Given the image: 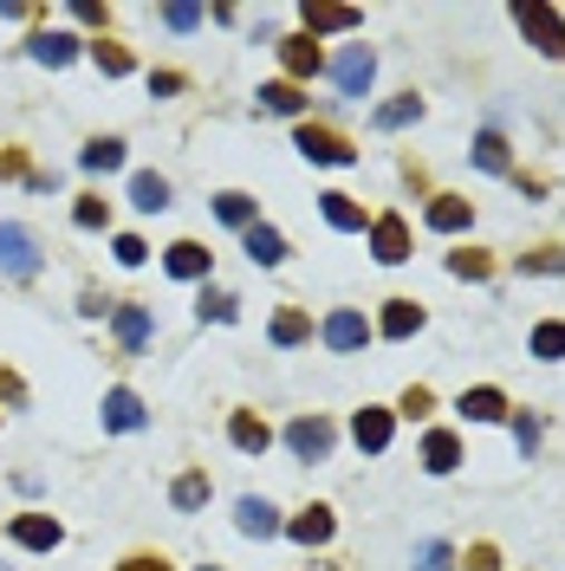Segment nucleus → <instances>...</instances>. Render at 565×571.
I'll list each match as a JSON object with an SVG mask.
<instances>
[{
	"label": "nucleus",
	"instance_id": "nucleus-1",
	"mask_svg": "<svg viewBox=\"0 0 565 571\" xmlns=\"http://www.w3.org/2000/svg\"><path fill=\"white\" fill-rule=\"evenodd\" d=\"M514 27H520L546 59H565V20L546 7V0H520V7H514Z\"/></svg>",
	"mask_w": 565,
	"mask_h": 571
},
{
	"label": "nucleus",
	"instance_id": "nucleus-2",
	"mask_svg": "<svg viewBox=\"0 0 565 571\" xmlns=\"http://www.w3.org/2000/svg\"><path fill=\"white\" fill-rule=\"evenodd\" d=\"M0 273L7 279H33L39 273V240L20 221H0Z\"/></svg>",
	"mask_w": 565,
	"mask_h": 571
},
{
	"label": "nucleus",
	"instance_id": "nucleus-3",
	"mask_svg": "<svg viewBox=\"0 0 565 571\" xmlns=\"http://www.w3.org/2000/svg\"><path fill=\"white\" fill-rule=\"evenodd\" d=\"M377 78V52L371 46H344L339 59H332V85H339V98H364Z\"/></svg>",
	"mask_w": 565,
	"mask_h": 571
},
{
	"label": "nucleus",
	"instance_id": "nucleus-4",
	"mask_svg": "<svg viewBox=\"0 0 565 571\" xmlns=\"http://www.w3.org/2000/svg\"><path fill=\"white\" fill-rule=\"evenodd\" d=\"M293 144H300V156H305V163H319V169H344V163L358 156L339 130H325V124H300V137H293Z\"/></svg>",
	"mask_w": 565,
	"mask_h": 571
},
{
	"label": "nucleus",
	"instance_id": "nucleus-5",
	"mask_svg": "<svg viewBox=\"0 0 565 571\" xmlns=\"http://www.w3.org/2000/svg\"><path fill=\"white\" fill-rule=\"evenodd\" d=\"M332 442H339V429H332L325 416H293L286 422V449H293L300 461H325Z\"/></svg>",
	"mask_w": 565,
	"mask_h": 571
},
{
	"label": "nucleus",
	"instance_id": "nucleus-6",
	"mask_svg": "<svg viewBox=\"0 0 565 571\" xmlns=\"http://www.w3.org/2000/svg\"><path fill=\"white\" fill-rule=\"evenodd\" d=\"M7 539H13V545H27V552H52V545H66V526H59L52 513H13Z\"/></svg>",
	"mask_w": 565,
	"mask_h": 571
},
{
	"label": "nucleus",
	"instance_id": "nucleus-7",
	"mask_svg": "<svg viewBox=\"0 0 565 571\" xmlns=\"http://www.w3.org/2000/svg\"><path fill=\"white\" fill-rule=\"evenodd\" d=\"M371 254L383 267H403L410 260V221L403 215H377L371 221Z\"/></svg>",
	"mask_w": 565,
	"mask_h": 571
},
{
	"label": "nucleus",
	"instance_id": "nucleus-8",
	"mask_svg": "<svg viewBox=\"0 0 565 571\" xmlns=\"http://www.w3.org/2000/svg\"><path fill=\"white\" fill-rule=\"evenodd\" d=\"M351 435H358V449H364V455H383V449H390V435H397V416H390V410H377V403H364V410L351 416Z\"/></svg>",
	"mask_w": 565,
	"mask_h": 571
},
{
	"label": "nucleus",
	"instance_id": "nucleus-9",
	"mask_svg": "<svg viewBox=\"0 0 565 571\" xmlns=\"http://www.w3.org/2000/svg\"><path fill=\"white\" fill-rule=\"evenodd\" d=\"M280 66H286V85H305V78H319V39L312 33H293V39H280Z\"/></svg>",
	"mask_w": 565,
	"mask_h": 571
},
{
	"label": "nucleus",
	"instance_id": "nucleus-10",
	"mask_svg": "<svg viewBox=\"0 0 565 571\" xmlns=\"http://www.w3.org/2000/svg\"><path fill=\"white\" fill-rule=\"evenodd\" d=\"M111 332L124 351H144L156 332V318H150V305H111Z\"/></svg>",
	"mask_w": 565,
	"mask_h": 571
},
{
	"label": "nucleus",
	"instance_id": "nucleus-11",
	"mask_svg": "<svg viewBox=\"0 0 565 571\" xmlns=\"http://www.w3.org/2000/svg\"><path fill=\"white\" fill-rule=\"evenodd\" d=\"M300 20H305V33L319 39V33H351L358 27V7H332V0H305L300 7Z\"/></svg>",
	"mask_w": 565,
	"mask_h": 571
},
{
	"label": "nucleus",
	"instance_id": "nucleus-12",
	"mask_svg": "<svg viewBox=\"0 0 565 571\" xmlns=\"http://www.w3.org/2000/svg\"><path fill=\"white\" fill-rule=\"evenodd\" d=\"M227 442H234L241 455H266V449H273V429H266L254 410H234V416H227Z\"/></svg>",
	"mask_w": 565,
	"mask_h": 571
},
{
	"label": "nucleus",
	"instance_id": "nucleus-13",
	"mask_svg": "<svg viewBox=\"0 0 565 571\" xmlns=\"http://www.w3.org/2000/svg\"><path fill=\"white\" fill-rule=\"evenodd\" d=\"M234 526H241V533H247V539H273V533H280V526H286V520L273 513V500L247 494V500H241V506H234Z\"/></svg>",
	"mask_w": 565,
	"mask_h": 571
},
{
	"label": "nucleus",
	"instance_id": "nucleus-14",
	"mask_svg": "<svg viewBox=\"0 0 565 571\" xmlns=\"http://www.w3.org/2000/svg\"><path fill=\"white\" fill-rule=\"evenodd\" d=\"M325 344H332V351H364V344H371V318H364V312H332V318H325Z\"/></svg>",
	"mask_w": 565,
	"mask_h": 571
},
{
	"label": "nucleus",
	"instance_id": "nucleus-15",
	"mask_svg": "<svg viewBox=\"0 0 565 571\" xmlns=\"http://www.w3.org/2000/svg\"><path fill=\"white\" fill-rule=\"evenodd\" d=\"M144 422H150V410H144L137 390H111V396H105V429L130 435V429H144Z\"/></svg>",
	"mask_w": 565,
	"mask_h": 571
},
{
	"label": "nucleus",
	"instance_id": "nucleus-16",
	"mask_svg": "<svg viewBox=\"0 0 565 571\" xmlns=\"http://www.w3.org/2000/svg\"><path fill=\"white\" fill-rule=\"evenodd\" d=\"M422 221L436 234H461L468 221H475V201H461V195H436L429 208H422Z\"/></svg>",
	"mask_w": 565,
	"mask_h": 571
},
{
	"label": "nucleus",
	"instance_id": "nucleus-17",
	"mask_svg": "<svg viewBox=\"0 0 565 571\" xmlns=\"http://www.w3.org/2000/svg\"><path fill=\"white\" fill-rule=\"evenodd\" d=\"M163 267L176 273V279H208V267H215V254H208L202 240H176V247L163 254Z\"/></svg>",
	"mask_w": 565,
	"mask_h": 571
},
{
	"label": "nucleus",
	"instance_id": "nucleus-18",
	"mask_svg": "<svg viewBox=\"0 0 565 571\" xmlns=\"http://www.w3.org/2000/svg\"><path fill=\"white\" fill-rule=\"evenodd\" d=\"M241 247H247L254 267H280L286 260V240H280V228H266V221H254V228L241 234Z\"/></svg>",
	"mask_w": 565,
	"mask_h": 571
},
{
	"label": "nucleus",
	"instance_id": "nucleus-19",
	"mask_svg": "<svg viewBox=\"0 0 565 571\" xmlns=\"http://www.w3.org/2000/svg\"><path fill=\"white\" fill-rule=\"evenodd\" d=\"M319 208H325V221H332L339 234H364V228H371V215H364V208H358V201H351L344 189L319 195Z\"/></svg>",
	"mask_w": 565,
	"mask_h": 571
},
{
	"label": "nucleus",
	"instance_id": "nucleus-20",
	"mask_svg": "<svg viewBox=\"0 0 565 571\" xmlns=\"http://www.w3.org/2000/svg\"><path fill=\"white\" fill-rule=\"evenodd\" d=\"M377 332H383V338H416V332H422V305L416 299H390L383 305V318H377Z\"/></svg>",
	"mask_w": 565,
	"mask_h": 571
},
{
	"label": "nucleus",
	"instance_id": "nucleus-21",
	"mask_svg": "<svg viewBox=\"0 0 565 571\" xmlns=\"http://www.w3.org/2000/svg\"><path fill=\"white\" fill-rule=\"evenodd\" d=\"M455 410H461L468 422H500V416H507V396H500L494 383H481V390H461V403H455Z\"/></svg>",
	"mask_w": 565,
	"mask_h": 571
},
{
	"label": "nucleus",
	"instance_id": "nucleus-22",
	"mask_svg": "<svg viewBox=\"0 0 565 571\" xmlns=\"http://www.w3.org/2000/svg\"><path fill=\"white\" fill-rule=\"evenodd\" d=\"M332 526H339V520H332V506H305V513H293V520H286V533L300 539V545H325V539H332Z\"/></svg>",
	"mask_w": 565,
	"mask_h": 571
},
{
	"label": "nucleus",
	"instance_id": "nucleus-23",
	"mask_svg": "<svg viewBox=\"0 0 565 571\" xmlns=\"http://www.w3.org/2000/svg\"><path fill=\"white\" fill-rule=\"evenodd\" d=\"M78 169H85V176H111V169H124V144H117V137H91V144L78 150Z\"/></svg>",
	"mask_w": 565,
	"mask_h": 571
},
{
	"label": "nucleus",
	"instance_id": "nucleus-24",
	"mask_svg": "<svg viewBox=\"0 0 565 571\" xmlns=\"http://www.w3.org/2000/svg\"><path fill=\"white\" fill-rule=\"evenodd\" d=\"M78 46H85V39H72V33H33L27 39V52H33L39 66H72Z\"/></svg>",
	"mask_w": 565,
	"mask_h": 571
},
{
	"label": "nucleus",
	"instance_id": "nucleus-25",
	"mask_svg": "<svg viewBox=\"0 0 565 571\" xmlns=\"http://www.w3.org/2000/svg\"><path fill=\"white\" fill-rule=\"evenodd\" d=\"M130 208H137V215H163V208H169V183H163L156 169L130 176Z\"/></svg>",
	"mask_w": 565,
	"mask_h": 571
},
{
	"label": "nucleus",
	"instance_id": "nucleus-26",
	"mask_svg": "<svg viewBox=\"0 0 565 571\" xmlns=\"http://www.w3.org/2000/svg\"><path fill=\"white\" fill-rule=\"evenodd\" d=\"M215 221H227V228H254L261 221V201L254 195H241V189H227V195H215Z\"/></svg>",
	"mask_w": 565,
	"mask_h": 571
},
{
	"label": "nucleus",
	"instance_id": "nucleus-27",
	"mask_svg": "<svg viewBox=\"0 0 565 571\" xmlns=\"http://www.w3.org/2000/svg\"><path fill=\"white\" fill-rule=\"evenodd\" d=\"M261 111H273V117H300V111H305V85H286V78L261 85Z\"/></svg>",
	"mask_w": 565,
	"mask_h": 571
},
{
	"label": "nucleus",
	"instance_id": "nucleus-28",
	"mask_svg": "<svg viewBox=\"0 0 565 571\" xmlns=\"http://www.w3.org/2000/svg\"><path fill=\"white\" fill-rule=\"evenodd\" d=\"M455 461H461V442H455L449 429H436V435L422 442V467H429V474H455Z\"/></svg>",
	"mask_w": 565,
	"mask_h": 571
},
{
	"label": "nucleus",
	"instance_id": "nucleus-29",
	"mask_svg": "<svg viewBox=\"0 0 565 571\" xmlns=\"http://www.w3.org/2000/svg\"><path fill=\"white\" fill-rule=\"evenodd\" d=\"M169 506H176V513H202V506H208V474H202V467H188L183 481L169 488Z\"/></svg>",
	"mask_w": 565,
	"mask_h": 571
},
{
	"label": "nucleus",
	"instance_id": "nucleus-30",
	"mask_svg": "<svg viewBox=\"0 0 565 571\" xmlns=\"http://www.w3.org/2000/svg\"><path fill=\"white\" fill-rule=\"evenodd\" d=\"M305 338H312V318H305L300 305L273 312V344H280V351H293V344H305Z\"/></svg>",
	"mask_w": 565,
	"mask_h": 571
},
{
	"label": "nucleus",
	"instance_id": "nucleus-31",
	"mask_svg": "<svg viewBox=\"0 0 565 571\" xmlns=\"http://www.w3.org/2000/svg\"><path fill=\"white\" fill-rule=\"evenodd\" d=\"M234 293H215V286H202V299H195V318H202V325H208V318H215V325H234V318H241V312H234Z\"/></svg>",
	"mask_w": 565,
	"mask_h": 571
},
{
	"label": "nucleus",
	"instance_id": "nucleus-32",
	"mask_svg": "<svg viewBox=\"0 0 565 571\" xmlns=\"http://www.w3.org/2000/svg\"><path fill=\"white\" fill-rule=\"evenodd\" d=\"M416 117H422V98H416V91H403V98H390L371 124H377V130H403V124H416Z\"/></svg>",
	"mask_w": 565,
	"mask_h": 571
},
{
	"label": "nucleus",
	"instance_id": "nucleus-33",
	"mask_svg": "<svg viewBox=\"0 0 565 571\" xmlns=\"http://www.w3.org/2000/svg\"><path fill=\"white\" fill-rule=\"evenodd\" d=\"M533 357H546V364H559V357H565V318L533 325Z\"/></svg>",
	"mask_w": 565,
	"mask_h": 571
},
{
	"label": "nucleus",
	"instance_id": "nucleus-34",
	"mask_svg": "<svg viewBox=\"0 0 565 571\" xmlns=\"http://www.w3.org/2000/svg\"><path fill=\"white\" fill-rule=\"evenodd\" d=\"M91 66H98L105 78H124L130 72V52H124L117 39H91Z\"/></svg>",
	"mask_w": 565,
	"mask_h": 571
},
{
	"label": "nucleus",
	"instance_id": "nucleus-35",
	"mask_svg": "<svg viewBox=\"0 0 565 571\" xmlns=\"http://www.w3.org/2000/svg\"><path fill=\"white\" fill-rule=\"evenodd\" d=\"M475 163H481L488 176H507V144H500V130H481V137H475Z\"/></svg>",
	"mask_w": 565,
	"mask_h": 571
},
{
	"label": "nucleus",
	"instance_id": "nucleus-36",
	"mask_svg": "<svg viewBox=\"0 0 565 571\" xmlns=\"http://www.w3.org/2000/svg\"><path fill=\"white\" fill-rule=\"evenodd\" d=\"M72 221H78V228H85V234H98V228H105V221H111V201H105V195H78Z\"/></svg>",
	"mask_w": 565,
	"mask_h": 571
},
{
	"label": "nucleus",
	"instance_id": "nucleus-37",
	"mask_svg": "<svg viewBox=\"0 0 565 571\" xmlns=\"http://www.w3.org/2000/svg\"><path fill=\"white\" fill-rule=\"evenodd\" d=\"M202 13H208V7H195V0H176V7H163V27H169V33H188V27H202Z\"/></svg>",
	"mask_w": 565,
	"mask_h": 571
},
{
	"label": "nucleus",
	"instance_id": "nucleus-38",
	"mask_svg": "<svg viewBox=\"0 0 565 571\" xmlns=\"http://www.w3.org/2000/svg\"><path fill=\"white\" fill-rule=\"evenodd\" d=\"M449 273H455V279H488L494 260H488V254H468V247H461V254H449Z\"/></svg>",
	"mask_w": 565,
	"mask_h": 571
},
{
	"label": "nucleus",
	"instance_id": "nucleus-39",
	"mask_svg": "<svg viewBox=\"0 0 565 571\" xmlns=\"http://www.w3.org/2000/svg\"><path fill=\"white\" fill-rule=\"evenodd\" d=\"M416 571H455V552L442 545V539H429V545L416 552Z\"/></svg>",
	"mask_w": 565,
	"mask_h": 571
},
{
	"label": "nucleus",
	"instance_id": "nucleus-40",
	"mask_svg": "<svg viewBox=\"0 0 565 571\" xmlns=\"http://www.w3.org/2000/svg\"><path fill=\"white\" fill-rule=\"evenodd\" d=\"M520 273H565L559 247H539V254H520Z\"/></svg>",
	"mask_w": 565,
	"mask_h": 571
},
{
	"label": "nucleus",
	"instance_id": "nucleus-41",
	"mask_svg": "<svg viewBox=\"0 0 565 571\" xmlns=\"http://www.w3.org/2000/svg\"><path fill=\"white\" fill-rule=\"evenodd\" d=\"M117 267H144V260H150V247H144V240H137V234H117Z\"/></svg>",
	"mask_w": 565,
	"mask_h": 571
},
{
	"label": "nucleus",
	"instance_id": "nucleus-42",
	"mask_svg": "<svg viewBox=\"0 0 565 571\" xmlns=\"http://www.w3.org/2000/svg\"><path fill=\"white\" fill-rule=\"evenodd\" d=\"M514 442H520V455H533V449H539V416H533V410H520V416H514Z\"/></svg>",
	"mask_w": 565,
	"mask_h": 571
},
{
	"label": "nucleus",
	"instance_id": "nucleus-43",
	"mask_svg": "<svg viewBox=\"0 0 565 571\" xmlns=\"http://www.w3.org/2000/svg\"><path fill=\"white\" fill-rule=\"evenodd\" d=\"M429 410H436V396H429L422 383H416V390H403V416H429Z\"/></svg>",
	"mask_w": 565,
	"mask_h": 571
},
{
	"label": "nucleus",
	"instance_id": "nucleus-44",
	"mask_svg": "<svg viewBox=\"0 0 565 571\" xmlns=\"http://www.w3.org/2000/svg\"><path fill=\"white\" fill-rule=\"evenodd\" d=\"M468 571H500V552L494 545H468Z\"/></svg>",
	"mask_w": 565,
	"mask_h": 571
},
{
	"label": "nucleus",
	"instance_id": "nucleus-45",
	"mask_svg": "<svg viewBox=\"0 0 565 571\" xmlns=\"http://www.w3.org/2000/svg\"><path fill=\"white\" fill-rule=\"evenodd\" d=\"M72 20H85V27H105V20H111V13H105V7H98V0H72Z\"/></svg>",
	"mask_w": 565,
	"mask_h": 571
},
{
	"label": "nucleus",
	"instance_id": "nucleus-46",
	"mask_svg": "<svg viewBox=\"0 0 565 571\" xmlns=\"http://www.w3.org/2000/svg\"><path fill=\"white\" fill-rule=\"evenodd\" d=\"M117 571H169V565H163V559H150V552H137V559H124Z\"/></svg>",
	"mask_w": 565,
	"mask_h": 571
},
{
	"label": "nucleus",
	"instance_id": "nucleus-47",
	"mask_svg": "<svg viewBox=\"0 0 565 571\" xmlns=\"http://www.w3.org/2000/svg\"><path fill=\"white\" fill-rule=\"evenodd\" d=\"M78 312H85V318H105V312H111V299H98V293H85V299H78Z\"/></svg>",
	"mask_w": 565,
	"mask_h": 571
},
{
	"label": "nucleus",
	"instance_id": "nucleus-48",
	"mask_svg": "<svg viewBox=\"0 0 565 571\" xmlns=\"http://www.w3.org/2000/svg\"><path fill=\"white\" fill-rule=\"evenodd\" d=\"M150 91H163V98H169V91H183V72H156Z\"/></svg>",
	"mask_w": 565,
	"mask_h": 571
},
{
	"label": "nucleus",
	"instance_id": "nucleus-49",
	"mask_svg": "<svg viewBox=\"0 0 565 571\" xmlns=\"http://www.w3.org/2000/svg\"><path fill=\"white\" fill-rule=\"evenodd\" d=\"M0 396H7V403H27V390H20V383L7 377V371H0Z\"/></svg>",
	"mask_w": 565,
	"mask_h": 571
},
{
	"label": "nucleus",
	"instance_id": "nucleus-50",
	"mask_svg": "<svg viewBox=\"0 0 565 571\" xmlns=\"http://www.w3.org/2000/svg\"><path fill=\"white\" fill-rule=\"evenodd\" d=\"M202 571H215V565H202Z\"/></svg>",
	"mask_w": 565,
	"mask_h": 571
}]
</instances>
